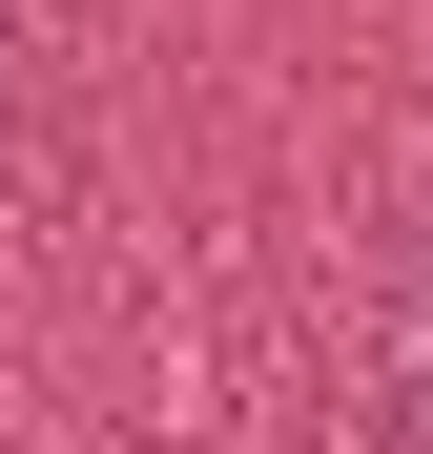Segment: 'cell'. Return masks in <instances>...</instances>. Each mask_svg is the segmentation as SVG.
<instances>
[{"instance_id": "obj_1", "label": "cell", "mask_w": 433, "mask_h": 454, "mask_svg": "<svg viewBox=\"0 0 433 454\" xmlns=\"http://www.w3.org/2000/svg\"><path fill=\"white\" fill-rule=\"evenodd\" d=\"M21 62H42V0H0V83H21Z\"/></svg>"}, {"instance_id": "obj_2", "label": "cell", "mask_w": 433, "mask_h": 454, "mask_svg": "<svg viewBox=\"0 0 433 454\" xmlns=\"http://www.w3.org/2000/svg\"><path fill=\"white\" fill-rule=\"evenodd\" d=\"M413 434H433V331H413Z\"/></svg>"}]
</instances>
